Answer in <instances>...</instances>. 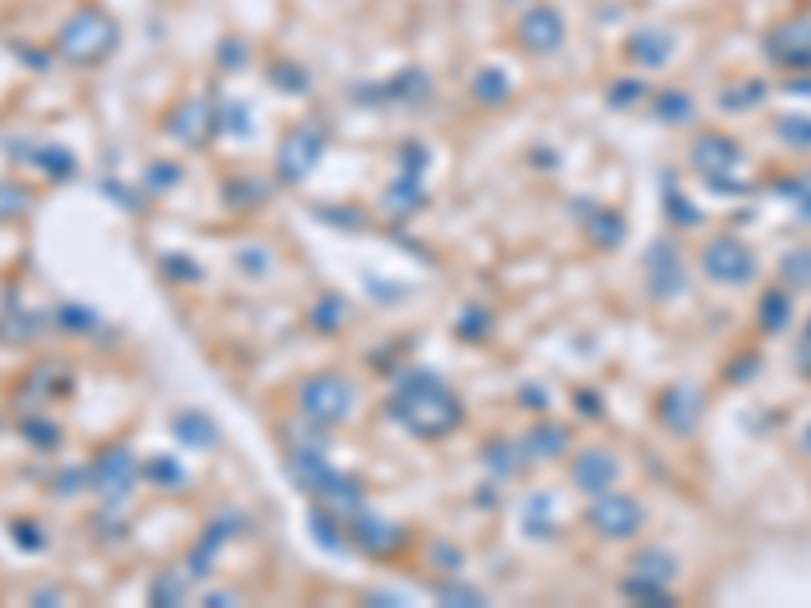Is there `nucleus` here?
<instances>
[{"instance_id":"f257e3e1","label":"nucleus","mask_w":811,"mask_h":608,"mask_svg":"<svg viewBox=\"0 0 811 608\" xmlns=\"http://www.w3.org/2000/svg\"><path fill=\"white\" fill-rule=\"evenodd\" d=\"M710 268L726 280H743V276H751V256L739 244H718V252L710 256Z\"/></svg>"},{"instance_id":"f03ea898","label":"nucleus","mask_w":811,"mask_h":608,"mask_svg":"<svg viewBox=\"0 0 811 608\" xmlns=\"http://www.w3.org/2000/svg\"><path fill=\"white\" fill-rule=\"evenodd\" d=\"M787 276H799V284H811V252H799L787 260Z\"/></svg>"}]
</instances>
